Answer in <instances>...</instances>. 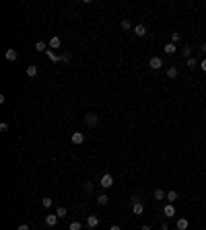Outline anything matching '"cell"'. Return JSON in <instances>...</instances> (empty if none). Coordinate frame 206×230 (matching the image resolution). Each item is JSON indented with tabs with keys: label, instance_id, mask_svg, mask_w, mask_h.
Segmentation results:
<instances>
[{
	"label": "cell",
	"instance_id": "obj_6",
	"mask_svg": "<svg viewBox=\"0 0 206 230\" xmlns=\"http://www.w3.org/2000/svg\"><path fill=\"white\" fill-rule=\"evenodd\" d=\"M87 226H89V228H97V226H99V218L91 214V216L87 218Z\"/></svg>",
	"mask_w": 206,
	"mask_h": 230
},
{
	"label": "cell",
	"instance_id": "obj_31",
	"mask_svg": "<svg viewBox=\"0 0 206 230\" xmlns=\"http://www.w3.org/2000/svg\"><path fill=\"white\" fill-rule=\"evenodd\" d=\"M200 68H202V70H204V72H206V60H202V64H200Z\"/></svg>",
	"mask_w": 206,
	"mask_h": 230
},
{
	"label": "cell",
	"instance_id": "obj_21",
	"mask_svg": "<svg viewBox=\"0 0 206 230\" xmlns=\"http://www.w3.org/2000/svg\"><path fill=\"white\" fill-rule=\"evenodd\" d=\"M52 203H54V201H52V197H44V199H41V206H44L45 210H48V208H52Z\"/></svg>",
	"mask_w": 206,
	"mask_h": 230
},
{
	"label": "cell",
	"instance_id": "obj_20",
	"mask_svg": "<svg viewBox=\"0 0 206 230\" xmlns=\"http://www.w3.org/2000/svg\"><path fill=\"white\" fill-rule=\"evenodd\" d=\"M182 56H183V58H192V47H190V45H183V47H182Z\"/></svg>",
	"mask_w": 206,
	"mask_h": 230
},
{
	"label": "cell",
	"instance_id": "obj_33",
	"mask_svg": "<svg viewBox=\"0 0 206 230\" xmlns=\"http://www.w3.org/2000/svg\"><path fill=\"white\" fill-rule=\"evenodd\" d=\"M159 230H169V226H167V224H161V228H159Z\"/></svg>",
	"mask_w": 206,
	"mask_h": 230
},
{
	"label": "cell",
	"instance_id": "obj_15",
	"mask_svg": "<svg viewBox=\"0 0 206 230\" xmlns=\"http://www.w3.org/2000/svg\"><path fill=\"white\" fill-rule=\"evenodd\" d=\"M167 201H169V203H175L177 201V191H169V193H167V197H165Z\"/></svg>",
	"mask_w": 206,
	"mask_h": 230
},
{
	"label": "cell",
	"instance_id": "obj_14",
	"mask_svg": "<svg viewBox=\"0 0 206 230\" xmlns=\"http://www.w3.org/2000/svg\"><path fill=\"white\" fill-rule=\"evenodd\" d=\"M163 49H165V54H167V56H173V54H175V49H177V47H175V43H167Z\"/></svg>",
	"mask_w": 206,
	"mask_h": 230
},
{
	"label": "cell",
	"instance_id": "obj_7",
	"mask_svg": "<svg viewBox=\"0 0 206 230\" xmlns=\"http://www.w3.org/2000/svg\"><path fill=\"white\" fill-rule=\"evenodd\" d=\"M134 33H136L138 37H144V35H147V27H144L142 23H138L136 27H134Z\"/></svg>",
	"mask_w": 206,
	"mask_h": 230
},
{
	"label": "cell",
	"instance_id": "obj_29",
	"mask_svg": "<svg viewBox=\"0 0 206 230\" xmlns=\"http://www.w3.org/2000/svg\"><path fill=\"white\" fill-rule=\"evenodd\" d=\"M130 201H132V203H138V201H140V197H138V195H132V197H130Z\"/></svg>",
	"mask_w": 206,
	"mask_h": 230
},
{
	"label": "cell",
	"instance_id": "obj_22",
	"mask_svg": "<svg viewBox=\"0 0 206 230\" xmlns=\"http://www.w3.org/2000/svg\"><path fill=\"white\" fill-rule=\"evenodd\" d=\"M196 66H198V60H196V58H188V68L194 70Z\"/></svg>",
	"mask_w": 206,
	"mask_h": 230
},
{
	"label": "cell",
	"instance_id": "obj_32",
	"mask_svg": "<svg viewBox=\"0 0 206 230\" xmlns=\"http://www.w3.org/2000/svg\"><path fill=\"white\" fill-rule=\"evenodd\" d=\"M109 230H122V228H120L118 224H113V226H111V228H109Z\"/></svg>",
	"mask_w": 206,
	"mask_h": 230
},
{
	"label": "cell",
	"instance_id": "obj_25",
	"mask_svg": "<svg viewBox=\"0 0 206 230\" xmlns=\"http://www.w3.org/2000/svg\"><path fill=\"white\" fill-rule=\"evenodd\" d=\"M182 39V33H171V43H177Z\"/></svg>",
	"mask_w": 206,
	"mask_h": 230
},
{
	"label": "cell",
	"instance_id": "obj_28",
	"mask_svg": "<svg viewBox=\"0 0 206 230\" xmlns=\"http://www.w3.org/2000/svg\"><path fill=\"white\" fill-rule=\"evenodd\" d=\"M8 130V123H0V132H6Z\"/></svg>",
	"mask_w": 206,
	"mask_h": 230
},
{
	"label": "cell",
	"instance_id": "obj_13",
	"mask_svg": "<svg viewBox=\"0 0 206 230\" xmlns=\"http://www.w3.org/2000/svg\"><path fill=\"white\" fill-rule=\"evenodd\" d=\"M177 76H179V70L175 66H171V68L167 70V78H177Z\"/></svg>",
	"mask_w": 206,
	"mask_h": 230
},
{
	"label": "cell",
	"instance_id": "obj_10",
	"mask_svg": "<svg viewBox=\"0 0 206 230\" xmlns=\"http://www.w3.org/2000/svg\"><path fill=\"white\" fill-rule=\"evenodd\" d=\"M144 212V206L138 201V203H132V214H136V216H140Z\"/></svg>",
	"mask_w": 206,
	"mask_h": 230
},
{
	"label": "cell",
	"instance_id": "obj_1",
	"mask_svg": "<svg viewBox=\"0 0 206 230\" xmlns=\"http://www.w3.org/2000/svg\"><path fill=\"white\" fill-rule=\"evenodd\" d=\"M99 185H101L103 189H109V187L113 185V177L109 175V173H105V175H103L101 179H99Z\"/></svg>",
	"mask_w": 206,
	"mask_h": 230
},
{
	"label": "cell",
	"instance_id": "obj_2",
	"mask_svg": "<svg viewBox=\"0 0 206 230\" xmlns=\"http://www.w3.org/2000/svg\"><path fill=\"white\" fill-rule=\"evenodd\" d=\"M148 66H151V70H161L163 68V60L159 58V56H152V58L148 60Z\"/></svg>",
	"mask_w": 206,
	"mask_h": 230
},
{
	"label": "cell",
	"instance_id": "obj_4",
	"mask_svg": "<svg viewBox=\"0 0 206 230\" xmlns=\"http://www.w3.org/2000/svg\"><path fill=\"white\" fill-rule=\"evenodd\" d=\"M70 140H72V144H76V146H80V144L85 142V136H83V132H74Z\"/></svg>",
	"mask_w": 206,
	"mask_h": 230
},
{
	"label": "cell",
	"instance_id": "obj_23",
	"mask_svg": "<svg viewBox=\"0 0 206 230\" xmlns=\"http://www.w3.org/2000/svg\"><path fill=\"white\" fill-rule=\"evenodd\" d=\"M68 228H70V230H80V228H83V224L74 220V222H70V226H68Z\"/></svg>",
	"mask_w": 206,
	"mask_h": 230
},
{
	"label": "cell",
	"instance_id": "obj_18",
	"mask_svg": "<svg viewBox=\"0 0 206 230\" xmlns=\"http://www.w3.org/2000/svg\"><path fill=\"white\" fill-rule=\"evenodd\" d=\"M177 230H188V220L186 218H179V220H177Z\"/></svg>",
	"mask_w": 206,
	"mask_h": 230
},
{
	"label": "cell",
	"instance_id": "obj_34",
	"mask_svg": "<svg viewBox=\"0 0 206 230\" xmlns=\"http://www.w3.org/2000/svg\"><path fill=\"white\" fill-rule=\"evenodd\" d=\"M142 230H151V226H147V224H144V226H142Z\"/></svg>",
	"mask_w": 206,
	"mask_h": 230
},
{
	"label": "cell",
	"instance_id": "obj_19",
	"mask_svg": "<svg viewBox=\"0 0 206 230\" xmlns=\"http://www.w3.org/2000/svg\"><path fill=\"white\" fill-rule=\"evenodd\" d=\"M107 201H109V197L105 195V193H101V195H97V203H99V206H105Z\"/></svg>",
	"mask_w": 206,
	"mask_h": 230
},
{
	"label": "cell",
	"instance_id": "obj_26",
	"mask_svg": "<svg viewBox=\"0 0 206 230\" xmlns=\"http://www.w3.org/2000/svg\"><path fill=\"white\" fill-rule=\"evenodd\" d=\"M130 27H132V23H130L128 19H124L122 21V29H130Z\"/></svg>",
	"mask_w": 206,
	"mask_h": 230
},
{
	"label": "cell",
	"instance_id": "obj_30",
	"mask_svg": "<svg viewBox=\"0 0 206 230\" xmlns=\"http://www.w3.org/2000/svg\"><path fill=\"white\" fill-rule=\"evenodd\" d=\"M17 230H29V226H27V224H21V226H19V228H17Z\"/></svg>",
	"mask_w": 206,
	"mask_h": 230
},
{
	"label": "cell",
	"instance_id": "obj_3",
	"mask_svg": "<svg viewBox=\"0 0 206 230\" xmlns=\"http://www.w3.org/2000/svg\"><path fill=\"white\" fill-rule=\"evenodd\" d=\"M97 121H99V117L95 115V113H87V115H85V123H87L89 127H95Z\"/></svg>",
	"mask_w": 206,
	"mask_h": 230
},
{
	"label": "cell",
	"instance_id": "obj_17",
	"mask_svg": "<svg viewBox=\"0 0 206 230\" xmlns=\"http://www.w3.org/2000/svg\"><path fill=\"white\" fill-rule=\"evenodd\" d=\"M56 216H58V218H66V216H68V210H66L64 206H60L58 210H56Z\"/></svg>",
	"mask_w": 206,
	"mask_h": 230
},
{
	"label": "cell",
	"instance_id": "obj_5",
	"mask_svg": "<svg viewBox=\"0 0 206 230\" xmlns=\"http://www.w3.org/2000/svg\"><path fill=\"white\" fill-rule=\"evenodd\" d=\"M56 222H58V216H56V214H48V216H45V226L52 228V226H56Z\"/></svg>",
	"mask_w": 206,
	"mask_h": 230
},
{
	"label": "cell",
	"instance_id": "obj_11",
	"mask_svg": "<svg viewBox=\"0 0 206 230\" xmlns=\"http://www.w3.org/2000/svg\"><path fill=\"white\" fill-rule=\"evenodd\" d=\"M25 74H27L29 78H35V76H37V66H27V70H25Z\"/></svg>",
	"mask_w": 206,
	"mask_h": 230
},
{
	"label": "cell",
	"instance_id": "obj_24",
	"mask_svg": "<svg viewBox=\"0 0 206 230\" xmlns=\"http://www.w3.org/2000/svg\"><path fill=\"white\" fill-rule=\"evenodd\" d=\"M35 49H37V51H48V49H45V43H44V41H37V43H35Z\"/></svg>",
	"mask_w": 206,
	"mask_h": 230
},
{
	"label": "cell",
	"instance_id": "obj_12",
	"mask_svg": "<svg viewBox=\"0 0 206 230\" xmlns=\"http://www.w3.org/2000/svg\"><path fill=\"white\" fill-rule=\"evenodd\" d=\"M60 45H62V39H60V37H52V39H49V47L52 49H58Z\"/></svg>",
	"mask_w": 206,
	"mask_h": 230
},
{
	"label": "cell",
	"instance_id": "obj_27",
	"mask_svg": "<svg viewBox=\"0 0 206 230\" xmlns=\"http://www.w3.org/2000/svg\"><path fill=\"white\" fill-rule=\"evenodd\" d=\"M85 191H93V183H85Z\"/></svg>",
	"mask_w": 206,
	"mask_h": 230
},
{
	"label": "cell",
	"instance_id": "obj_9",
	"mask_svg": "<svg viewBox=\"0 0 206 230\" xmlns=\"http://www.w3.org/2000/svg\"><path fill=\"white\" fill-rule=\"evenodd\" d=\"M163 212H165V216H167V218H173V216H175V208H173V203H167Z\"/></svg>",
	"mask_w": 206,
	"mask_h": 230
},
{
	"label": "cell",
	"instance_id": "obj_8",
	"mask_svg": "<svg viewBox=\"0 0 206 230\" xmlns=\"http://www.w3.org/2000/svg\"><path fill=\"white\" fill-rule=\"evenodd\" d=\"M4 58L8 60V62H15L17 58H19V54H17V49H6V54H4Z\"/></svg>",
	"mask_w": 206,
	"mask_h": 230
},
{
	"label": "cell",
	"instance_id": "obj_16",
	"mask_svg": "<svg viewBox=\"0 0 206 230\" xmlns=\"http://www.w3.org/2000/svg\"><path fill=\"white\" fill-rule=\"evenodd\" d=\"M165 197H167V193H165L163 189H155V199H157V201L165 199Z\"/></svg>",
	"mask_w": 206,
	"mask_h": 230
}]
</instances>
